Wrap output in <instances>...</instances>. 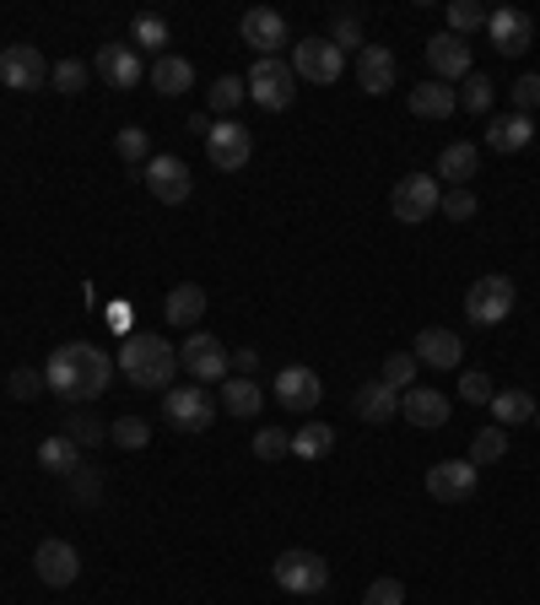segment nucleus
Wrapping results in <instances>:
<instances>
[{
    "label": "nucleus",
    "instance_id": "6ab92c4d",
    "mask_svg": "<svg viewBox=\"0 0 540 605\" xmlns=\"http://www.w3.org/2000/svg\"><path fill=\"white\" fill-rule=\"evenodd\" d=\"M449 395L443 390H405L401 395V416L416 427V433H443V422H449Z\"/></svg>",
    "mask_w": 540,
    "mask_h": 605
},
{
    "label": "nucleus",
    "instance_id": "a211bd4d",
    "mask_svg": "<svg viewBox=\"0 0 540 605\" xmlns=\"http://www.w3.org/2000/svg\"><path fill=\"white\" fill-rule=\"evenodd\" d=\"M357 87L373 92V98H384L390 87H401V60L384 44H362V55H357Z\"/></svg>",
    "mask_w": 540,
    "mask_h": 605
},
{
    "label": "nucleus",
    "instance_id": "864d4df0",
    "mask_svg": "<svg viewBox=\"0 0 540 605\" xmlns=\"http://www.w3.org/2000/svg\"><path fill=\"white\" fill-rule=\"evenodd\" d=\"M184 131H195V135H201V141H205V135H211V120H205V114H195V120H190Z\"/></svg>",
    "mask_w": 540,
    "mask_h": 605
},
{
    "label": "nucleus",
    "instance_id": "b1692460",
    "mask_svg": "<svg viewBox=\"0 0 540 605\" xmlns=\"http://www.w3.org/2000/svg\"><path fill=\"white\" fill-rule=\"evenodd\" d=\"M438 173H443L449 184L471 190V179L481 173V146H475V141H449V146L438 152Z\"/></svg>",
    "mask_w": 540,
    "mask_h": 605
},
{
    "label": "nucleus",
    "instance_id": "39448f33",
    "mask_svg": "<svg viewBox=\"0 0 540 605\" xmlns=\"http://www.w3.org/2000/svg\"><path fill=\"white\" fill-rule=\"evenodd\" d=\"M244 87H249V98H255L266 114L292 109V98H297V76H292L286 60H255V70L244 76Z\"/></svg>",
    "mask_w": 540,
    "mask_h": 605
},
{
    "label": "nucleus",
    "instance_id": "f257e3e1",
    "mask_svg": "<svg viewBox=\"0 0 540 605\" xmlns=\"http://www.w3.org/2000/svg\"><path fill=\"white\" fill-rule=\"evenodd\" d=\"M109 379H114V362H109V351L92 346V340H66V346H55V357H49V368H44V384L70 405L98 401V395L109 390Z\"/></svg>",
    "mask_w": 540,
    "mask_h": 605
},
{
    "label": "nucleus",
    "instance_id": "f8f14e48",
    "mask_svg": "<svg viewBox=\"0 0 540 605\" xmlns=\"http://www.w3.org/2000/svg\"><path fill=\"white\" fill-rule=\"evenodd\" d=\"M140 179H146V190H151L162 205H184L190 201V190H195L190 168H184L179 157H168V152H157V157L140 168Z\"/></svg>",
    "mask_w": 540,
    "mask_h": 605
},
{
    "label": "nucleus",
    "instance_id": "9d476101",
    "mask_svg": "<svg viewBox=\"0 0 540 605\" xmlns=\"http://www.w3.org/2000/svg\"><path fill=\"white\" fill-rule=\"evenodd\" d=\"M227 346L216 336H205V330H195V336H184V351H179V368L190 373V379H201V384H227Z\"/></svg>",
    "mask_w": 540,
    "mask_h": 605
},
{
    "label": "nucleus",
    "instance_id": "e433bc0d",
    "mask_svg": "<svg viewBox=\"0 0 540 605\" xmlns=\"http://www.w3.org/2000/svg\"><path fill=\"white\" fill-rule=\"evenodd\" d=\"M416 368H421V362H416L410 351H390V357H384V373H379V379H384V384H390V390L401 395V390H416Z\"/></svg>",
    "mask_w": 540,
    "mask_h": 605
},
{
    "label": "nucleus",
    "instance_id": "2f4dec72",
    "mask_svg": "<svg viewBox=\"0 0 540 605\" xmlns=\"http://www.w3.org/2000/svg\"><path fill=\"white\" fill-rule=\"evenodd\" d=\"M222 405H227V416H260V405H266V390L255 384V379H227V390H222Z\"/></svg>",
    "mask_w": 540,
    "mask_h": 605
},
{
    "label": "nucleus",
    "instance_id": "a878e982",
    "mask_svg": "<svg viewBox=\"0 0 540 605\" xmlns=\"http://www.w3.org/2000/svg\"><path fill=\"white\" fill-rule=\"evenodd\" d=\"M454 109H460L454 87H443V81H421V87H410V114H416V120H449Z\"/></svg>",
    "mask_w": 540,
    "mask_h": 605
},
{
    "label": "nucleus",
    "instance_id": "603ef678",
    "mask_svg": "<svg viewBox=\"0 0 540 605\" xmlns=\"http://www.w3.org/2000/svg\"><path fill=\"white\" fill-rule=\"evenodd\" d=\"M233 368H238V379H249V373L260 368V351H255V346H238V351H233Z\"/></svg>",
    "mask_w": 540,
    "mask_h": 605
},
{
    "label": "nucleus",
    "instance_id": "bb28decb",
    "mask_svg": "<svg viewBox=\"0 0 540 605\" xmlns=\"http://www.w3.org/2000/svg\"><path fill=\"white\" fill-rule=\"evenodd\" d=\"M201 314H205V292L195 287V281L173 287V292H168V303H162V320H168V325H179V330H184V325H201Z\"/></svg>",
    "mask_w": 540,
    "mask_h": 605
},
{
    "label": "nucleus",
    "instance_id": "20e7f679",
    "mask_svg": "<svg viewBox=\"0 0 540 605\" xmlns=\"http://www.w3.org/2000/svg\"><path fill=\"white\" fill-rule=\"evenodd\" d=\"M514 298H519V287L508 281V276H481L471 281V292H465V320L471 325H503L508 314H514Z\"/></svg>",
    "mask_w": 540,
    "mask_h": 605
},
{
    "label": "nucleus",
    "instance_id": "c756f323",
    "mask_svg": "<svg viewBox=\"0 0 540 605\" xmlns=\"http://www.w3.org/2000/svg\"><path fill=\"white\" fill-rule=\"evenodd\" d=\"M330 449H336V427L330 422H308V427L292 433V455L297 460H325Z\"/></svg>",
    "mask_w": 540,
    "mask_h": 605
},
{
    "label": "nucleus",
    "instance_id": "de8ad7c7",
    "mask_svg": "<svg viewBox=\"0 0 540 605\" xmlns=\"http://www.w3.org/2000/svg\"><path fill=\"white\" fill-rule=\"evenodd\" d=\"M475 205H481V201H475V190H449L438 211H443L449 222H471V216H475Z\"/></svg>",
    "mask_w": 540,
    "mask_h": 605
},
{
    "label": "nucleus",
    "instance_id": "79ce46f5",
    "mask_svg": "<svg viewBox=\"0 0 540 605\" xmlns=\"http://www.w3.org/2000/svg\"><path fill=\"white\" fill-rule=\"evenodd\" d=\"M109 444H120V449H146V444H151V427H146L140 416H120V422L109 427Z\"/></svg>",
    "mask_w": 540,
    "mask_h": 605
},
{
    "label": "nucleus",
    "instance_id": "7c9ffc66",
    "mask_svg": "<svg viewBox=\"0 0 540 605\" xmlns=\"http://www.w3.org/2000/svg\"><path fill=\"white\" fill-rule=\"evenodd\" d=\"M38 466H44L49 475H70V471H81V449L70 444L66 433H55V438L38 444Z\"/></svg>",
    "mask_w": 540,
    "mask_h": 605
},
{
    "label": "nucleus",
    "instance_id": "c9c22d12",
    "mask_svg": "<svg viewBox=\"0 0 540 605\" xmlns=\"http://www.w3.org/2000/svg\"><path fill=\"white\" fill-rule=\"evenodd\" d=\"M443 16H449V33H454V38H465V33H475V27H486V16H492V11H486L481 0H449V11H443Z\"/></svg>",
    "mask_w": 540,
    "mask_h": 605
},
{
    "label": "nucleus",
    "instance_id": "8fccbe9b",
    "mask_svg": "<svg viewBox=\"0 0 540 605\" xmlns=\"http://www.w3.org/2000/svg\"><path fill=\"white\" fill-rule=\"evenodd\" d=\"M492 395H497V390H492L486 373H465V379H460V401L465 405H492Z\"/></svg>",
    "mask_w": 540,
    "mask_h": 605
},
{
    "label": "nucleus",
    "instance_id": "cd10ccee",
    "mask_svg": "<svg viewBox=\"0 0 540 605\" xmlns=\"http://www.w3.org/2000/svg\"><path fill=\"white\" fill-rule=\"evenodd\" d=\"M151 87H157L162 98H179V92L195 87V66H190L184 55H162V60L151 66Z\"/></svg>",
    "mask_w": 540,
    "mask_h": 605
},
{
    "label": "nucleus",
    "instance_id": "72a5a7b5",
    "mask_svg": "<svg viewBox=\"0 0 540 605\" xmlns=\"http://www.w3.org/2000/svg\"><path fill=\"white\" fill-rule=\"evenodd\" d=\"M131 38L146 49V55H157V60H162V49H168V38H173V33H168V22H162L157 11H140V16L131 22Z\"/></svg>",
    "mask_w": 540,
    "mask_h": 605
},
{
    "label": "nucleus",
    "instance_id": "7ed1b4c3",
    "mask_svg": "<svg viewBox=\"0 0 540 605\" xmlns=\"http://www.w3.org/2000/svg\"><path fill=\"white\" fill-rule=\"evenodd\" d=\"M270 579H275V590H286V595H325V590H330V562H325L319 551L292 546V551H281V557L270 562Z\"/></svg>",
    "mask_w": 540,
    "mask_h": 605
},
{
    "label": "nucleus",
    "instance_id": "aec40b11",
    "mask_svg": "<svg viewBox=\"0 0 540 605\" xmlns=\"http://www.w3.org/2000/svg\"><path fill=\"white\" fill-rule=\"evenodd\" d=\"M427 66L438 70L443 87H449V81H465V76H471V44L454 38V33H438V38H427Z\"/></svg>",
    "mask_w": 540,
    "mask_h": 605
},
{
    "label": "nucleus",
    "instance_id": "c03bdc74",
    "mask_svg": "<svg viewBox=\"0 0 540 605\" xmlns=\"http://www.w3.org/2000/svg\"><path fill=\"white\" fill-rule=\"evenodd\" d=\"M281 455H292V433L260 427V433H255V460H281Z\"/></svg>",
    "mask_w": 540,
    "mask_h": 605
},
{
    "label": "nucleus",
    "instance_id": "09e8293b",
    "mask_svg": "<svg viewBox=\"0 0 540 605\" xmlns=\"http://www.w3.org/2000/svg\"><path fill=\"white\" fill-rule=\"evenodd\" d=\"M362 605H405V584L401 579H373L368 595H362Z\"/></svg>",
    "mask_w": 540,
    "mask_h": 605
},
{
    "label": "nucleus",
    "instance_id": "9b49d317",
    "mask_svg": "<svg viewBox=\"0 0 540 605\" xmlns=\"http://www.w3.org/2000/svg\"><path fill=\"white\" fill-rule=\"evenodd\" d=\"M162 422L179 427V433H205V427L216 422L211 390H168V395H162Z\"/></svg>",
    "mask_w": 540,
    "mask_h": 605
},
{
    "label": "nucleus",
    "instance_id": "3c124183",
    "mask_svg": "<svg viewBox=\"0 0 540 605\" xmlns=\"http://www.w3.org/2000/svg\"><path fill=\"white\" fill-rule=\"evenodd\" d=\"M70 492H76V503H98L103 481H98V471H70Z\"/></svg>",
    "mask_w": 540,
    "mask_h": 605
},
{
    "label": "nucleus",
    "instance_id": "ddd939ff",
    "mask_svg": "<svg viewBox=\"0 0 540 605\" xmlns=\"http://www.w3.org/2000/svg\"><path fill=\"white\" fill-rule=\"evenodd\" d=\"M33 573H38L49 590H70L76 573H81V557H76L70 540H38V551H33Z\"/></svg>",
    "mask_w": 540,
    "mask_h": 605
},
{
    "label": "nucleus",
    "instance_id": "58836bf2",
    "mask_svg": "<svg viewBox=\"0 0 540 605\" xmlns=\"http://www.w3.org/2000/svg\"><path fill=\"white\" fill-rule=\"evenodd\" d=\"M114 152H120L125 163H135V168H146V163H151V135L140 131V125H125V131L114 135Z\"/></svg>",
    "mask_w": 540,
    "mask_h": 605
},
{
    "label": "nucleus",
    "instance_id": "a18cd8bd",
    "mask_svg": "<svg viewBox=\"0 0 540 605\" xmlns=\"http://www.w3.org/2000/svg\"><path fill=\"white\" fill-rule=\"evenodd\" d=\"M5 390H11V401H38L49 384H44V373H38V368H16Z\"/></svg>",
    "mask_w": 540,
    "mask_h": 605
},
{
    "label": "nucleus",
    "instance_id": "393cba45",
    "mask_svg": "<svg viewBox=\"0 0 540 605\" xmlns=\"http://www.w3.org/2000/svg\"><path fill=\"white\" fill-rule=\"evenodd\" d=\"M530 141H536V120H530V114H503V120L486 125V146L503 152V157H508V152H525Z\"/></svg>",
    "mask_w": 540,
    "mask_h": 605
},
{
    "label": "nucleus",
    "instance_id": "4be33fe9",
    "mask_svg": "<svg viewBox=\"0 0 540 605\" xmlns=\"http://www.w3.org/2000/svg\"><path fill=\"white\" fill-rule=\"evenodd\" d=\"M351 411H357L368 427H384V422H395V416H401V395H395L384 379H373V384H357Z\"/></svg>",
    "mask_w": 540,
    "mask_h": 605
},
{
    "label": "nucleus",
    "instance_id": "4468645a",
    "mask_svg": "<svg viewBox=\"0 0 540 605\" xmlns=\"http://www.w3.org/2000/svg\"><path fill=\"white\" fill-rule=\"evenodd\" d=\"M486 33H492L497 55H525L530 38H536V22H530V11H519V5H497V11L486 16Z\"/></svg>",
    "mask_w": 540,
    "mask_h": 605
},
{
    "label": "nucleus",
    "instance_id": "2eb2a0df",
    "mask_svg": "<svg viewBox=\"0 0 540 605\" xmlns=\"http://www.w3.org/2000/svg\"><path fill=\"white\" fill-rule=\"evenodd\" d=\"M475 486H481V471H475L471 460H443V466L427 471V492L438 503H471Z\"/></svg>",
    "mask_w": 540,
    "mask_h": 605
},
{
    "label": "nucleus",
    "instance_id": "a19ab883",
    "mask_svg": "<svg viewBox=\"0 0 540 605\" xmlns=\"http://www.w3.org/2000/svg\"><path fill=\"white\" fill-rule=\"evenodd\" d=\"M330 44H336L340 55H351V49L362 55V16L357 11H340L336 22H330Z\"/></svg>",
    "mask_w": 540,
    "mask_h": 605
},
{
    "label": "nucleus",
    "instance_id": "412c9836",
    "mask_svg": "<svg viewBox=\"0 0 540 605\" xmlns=\"http://www.w3.org/2000/svg\"><path fill=\"white\" fill-rule=\"evenodd\" d=\"M421 368H460L465 362V340L454 336V330H443V325H427L421 336H416V351H410Z\"/></svg>",
    "mask_w": 540,
    "mask_h": 605
},
{
    "label": "nucleus",
    "instance_id": "423d86ee",
    "mask_svg": "<svg viewBox=\"0 0 540 605\" xmlns=\"http://www.w3.org/2000/svg\"><path fill=\"white\" fill-rule=\"evenodd\" d=\"M438 205H443V184H438L432 173H405L401 184H395V195H390V211L401 216L405 227L438 216Z\"/></svg>",
    "mask_w": 540,
    "mask_h": 605
},
{
    "label": "nucleus",
    "instance_id": "49530a36",
    "mask_svg": "<svg viewBox=\"0 0 540 605\" xmlns=\"http://www.w3.org/2000/svg\"><path fill=\"white\" fill-rule=\"evenodd\" d=\"M536 109H540V76L530 70V76L514 81V114H536Z\"/></svg>",
    "mask_w": 540,
    "mask_h": 605
},
{
    "label": "nucleus",
    "instance_id": "dca6fc26",
    "mask_svg": "<svg viewBox=\"0 0 540 605\" xmlns=\"http://www.w3.org/2000/svg\"><path fill=\"white\" fill-rule=\"evenodd\" d=\"M270 390H275V401L286 405V411H314V405L325 401V384H319V373H314V368H303V362L281 368Z\"/></svg>",
    "mask_w": 540,
    "mask_h": 605
},
{
    "label": "nucleus",
    "instance_id": "f3484780",
    "mask_svg": "<svg viewBox=\"0 0 540 605\" xmlns=\"http://www.w3.org/2000/svg\"><path fill=\"white\" fill-rule=\"evenodd\" d=\"M238 33H244L249 49H260V60H275V49L286 44V16L270 11V5H255V11H244Z\"/></svg>",
    "mask_w": 540,
    "mask_h": 605
},
{
    "label": "nucleus",
    "instance_id": "6e6552de",
    "mask_svg": "<svg viewBox=\"0 0 540 605\" xmlns=\"http://www.w3.org/2000/svg\"><path fill=\"white\" fill-rule=\"evenodd\" d=\"M49 60H44V49H33V44H11V49H0V87H11V92H38V87H49Z\"/></svg>",
    "mask_w": 540,
    "mask_h": 605
},
{
    "label": "nucleus",
    "instance_id": "f704fd0d",
    "mask_svg": "<svg viewBox=\"0 0 540 605\" xmlns=\"http://www.w3.org/2000/svg\"><path fill=\"white\" fill-rule=\"evenodd\" d=\"M66 438L76 449H98V444H109V427L92 416V411H70L66 416Z\"/></svg>",
    "mask_w": 540,
    "mask_h": 605
},
{
    "label": "nucleus",
    "instance_id": "ea45409f",
    "mask_svg": "<svg viewBox=\"0 0 540 605\" xmlns=\"http://www.w3.org/2000/svg\"><path fill=\"white\" fill-rule=\"evenodd\" d=\"M244 98H249L244 76H216V81H211V109H216V114H233Z\"/></svg>",
    "mask_w": 540,
    "mask_h": 605
},
{
    "label": "nucleus",
    "instance_id": "0eeeda50",
    "mask_svg": "<svg viewBox=\"0 0 540 605\" xmlns=\"http://www.w3.org/2000/svg\"><path fill=\"white\" fill-rule=\"evenodd\" d=\"M292 76L297 81H314V87H336L346 76V55H340L330 38H303L292 49Z\"/></svg>",
    "mask_w": 540,
    "mask_h": 605
},
{
    "label": "nucleus",
    "instance_id": "5fc2aeb1",
    "mask_svg": "<svg viewBox=\"0 0 540 605\" xmlns=\"http://www.w3.org/2000/svg\"><path fill=\"white\" fill-rule=\"evenodd\" d=\"M536 427H540V411H536Z\"/></svg>",
    "mask_w": 540,
    "mask_h": 605
},
{
    "label": "nucleus",
    "instance_id": "5701e85b",
    "mask_svg": "<svg viewBox=\"0 0 540 605\" xmlns=\"http://www.w3.org/2000/svg\"><path fill=\"white\" fill-rule=\"evenodd\" d=\"M98 76L109 87H120V92L140 87V49H131V44H103L98 49Z\"/></svg>",
    "mask_w": 540,
    "mask_h": 605
},
{
    "label": "nucleus",
    "instance_id": "37998d69",
    "mask_svg": "<svg viewBox=\"0 0 540 605\" xmlns=\"http://www.w3.org/2000/svg\"><path fill=\"white\" fill-rule=\"evenodd\" d=\"M49 81H55V92H81V87H87V81H92V66H87V60H60V66L49 70Z\"/></svg>",
    "mask_w": 540,
    "mask_h": 605
},
{
    "label": "nucleus",
    "instance_id": "473e14b6",
    "mask_svg": "<svg viewBox=\"0 0 540 605\" xmlns=\"http://www.w3.org/2000/svg\"><path fill=\"white\" fill-rule=\"evenodd\" d=\"M503 455H508V427H497V422H492V427H481V433L471 438V455H465V460L481 471V466H497Z\"/></svg>",
    "mask_w": 540,
    "mask_h": 605
},
{
    "label": "nucleus",
    "instance_id": "4c0bfd02",
    "mask_svg": "<svg viewBox=\"0 0 540 605\" xmlns=\"http://www.w3.org/2000/svg\"><path fill=\"white\" fill-rule=\"evenodd\" d=\"M454 98H460V109H465V114H492V81H486L481 70H471V76L460 81V92H454Z\"/></svg>",
    "mask_w": 540,
    "mask_h": 605
},
{
    "label": "nucleus",
    "instance_id": "f03ea898",
    "mask_svg": "<svg viewBox=\"0 0 540 605\" xmlns=\"http://www.w3.org/2000/svg\"><path fill=\"white\" fill-rule=\"evenodd\" d=\"M120 373L131 379L135 390H157V395H168L173 390V379H179V346L162 336H151V330H140L120 346Z\"/></svg>",
    "mask_w": 540,
    "mask_h": 605
},
{
    "label": "nucleus",
    "instance_id": "c85d7f7f",
    "mask_svg": "<svg viewBox=\"0 0 540 605\" xmlns=\"http://www.w3.org/2000/svg\"><path fill=\"white\" fill-rule=\"evenodd\" d=\"M536 411L540 405L530 390H497V395H492V422H497V427H525Z\"/></svg>",
    "mask_w": 540,
    "mask_h": 605
},
{
    "label": "nucleus",
    "instance_id": "1a4fd4ad",
    "mask_svg": "<svg viewBox=\"0 0 540 605\" xmlns=\"http://www.w3.org/2000/svg\"><path fill=\"white\" fill-rule=\"evenodd\" d=\"M205 157H211L222 173L249 168V157H255V135H249V125H238V120H216L211 135H205Z\"/></svg>",
    "mask_w": 540,
    "mask_h": 605
}]
</instances>
